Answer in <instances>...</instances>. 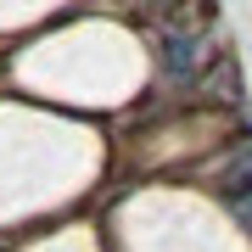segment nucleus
Listing matches in <instances>:
<instances>
[{
	"mask_svg": "<svg viewBox=\"0 0 252 252\" xmlns=\"http://www.w3.org/2000/svg\"><path fill=\"white\" fill-rule=\"evenodd\" d=\"M207 67V39H196V28H168L162 34V73L168 79H196Z\"/></svg>",
	"mask_w": 252,
	"mask_h": 252,
	"instance_id": "1",
	"label": "nucleus"
},
{
	"mask_svg": "<svg viewBox=\"0 0 252 252\" xmlns=\"http://www.w3.org/2000/svg\"><path fill=\"white\" fill-rule=\"evenodd\" d=\"M140 6H146V11H168L174 0H140Z\"/></svg>",
	"mask_w": 252,
	"mask_h": 252,
	"instance_id": "2",
	"label": "nucleus"
}]
</instances>
